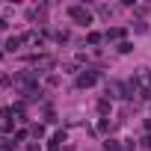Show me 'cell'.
I'll list each match as a JSON object with an SVG mask.
<instances>
[{
    "label": "cell",
    "instance_id": "1",
    "mask_svg": "<svg viewBox=\"0 0 151 151\" xmlns=\"http://www.w3.org/2000/svg\"><path fill=\"white\" fill-rule=\"evenodd\" d=\"M71 15L77 18V21H89V12H83L80 6H74V9H71Z\"/></svg>",
    "mask_w": 151,
    "mask_h": 151
},
{
    "label": "cell",
    "instance_id": "2",
    "mask_svg": "<svg viewBox=\"0 0 151 151\" xmlns=\"http://www.w3.org/2000/svg\"><path fill=\"white\" fill-rule=\"evenodd\" d=\"M95 83V74H80V86H92Z\"/></svg>",
    "mask_w": 151,
    "mask_h": 151
},
{
    "label": "cell",
    "instance_id": "3",
    "mask_svg": "<svg viewBox=\"0 0 151 151\" xmlns=\"http://www.w3.org/2000/svg\"><path fill=\"white\" fill-rule=\"evenodd\" d=\"M18 45H21V39H9V42H6V47H9V50H15Z\"/></svg>",
    "mask_w": 151,
    "mask_h": 151
},
{
    "label": "cell",
    "instance_id": "4",
    "mask_svg": "<svg viewBox=\"0 0 151 151\" xmlns=\"http://www.w3.org/2000/svg\"><path fill=\"white\" fill-rule=\"evenodd\" d=\"M145 80H148V83H151V74H145Z\"/></svg>",
    "mask_w": 151,
    "mask_h": 151
}]
</instances>
